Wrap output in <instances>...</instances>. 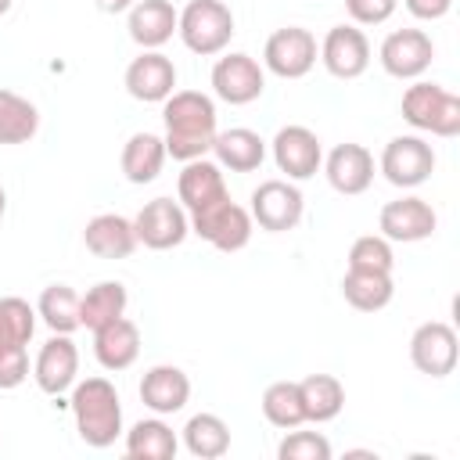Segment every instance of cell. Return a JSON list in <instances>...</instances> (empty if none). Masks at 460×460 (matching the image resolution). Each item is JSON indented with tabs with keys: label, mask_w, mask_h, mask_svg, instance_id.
Segmentation results:
<instances>
[{
	"label": "cell",
	"mask_w": 460,
	"mask_h": 460,
	"mask_svg": "<svg viewBox=\"0 0 460 460\" xmlns=\"http://www.w3.org/2000/svg\"><path fill=\"white\" fill-rule=\"evenodd\" d=\"M162 119H165V155L176 162L205 158L216 140V104L201 90H172L162 101Z\"/></svg>",
	"instance_id": "cell-1"
},
{
	"label": "cell",
	"mask_w": 460,
	"mask_h": 460,
	"mask_svg": "<svg viewBox=\"0 0 460 460\" xmlns=\"http://www.w3.org/2000/svg\"><path fill=\"white\" fill-rule=\"evenodd\" d=\"M72 417L86 446L108 449L122 435V402L108 377H86L72 385Z\"/></svg>",
	"instance_id": "cell-2"
},
{
	"label": "cell",
	"mask_w": 460,
	"mask_h": 460,
	"mask_svg": "<svg viewBox=\"0 0 460 460\" xmlns=\"http://www.w3.org/2000/svg\"><path fill=\"white\" fill-rule=\"evenodd\" d=\"M399 111L420 133H435V137H456L460 133V97L438 83L417 79L413 86H406Z\"/></svg>",
	"instance_id": "cell-3"
},
{
	"label": "cell",
	"mask_w": 460,
	"mask_h": 460,
	"mask_svg": "<svg viewBox=\"0 0 460 460\" xmlns=\"http://www.w3.org/2000/svg\"><path fill=\"white\" fill-rule=\"evenodd\" d=\"M176 32L190 54L212 58V54L226 50V43L234 36V11L223 0H190L180 11Z\"/></svg>",
	"instance_id": "cell-4"
},
{
	"label": "cell",
	"mask_w": 460,
	"mask_h": 460,
	"mask_svg": "<svg viewBox=\"0 0 460 460\" xmlns=\"http://www.w3.org/2000/svg\"><path fill=\"white\" fill-rule=\"evenodd\" d=\"M187 219H190V234H198L219 252H241L252 241V212L230 201V194L187 212Z\"/></svg>",
	"instance_id": "cell-5"
},
{
	"label": "cell",
	"mask_w": 460,
	"mask_h": 460,
	"mask_svg": "<svg viewBox=\"0 0 460 460\" xmlns=\"http://www.w3.org/2000/svg\"><path fill=\"white\" fill-rule=\"evenodd\" d=\"M381 172L392 187H420L435 172V147L417 133L392 137L381 151Z\"/></svg>",
	"instance_id": "cell-6"
},
{
	"label": "cell",
	"mask_w": 460,
	"mask_h": 460,
	"mask_svg": "<svg viewBox=\"0 0 460 460\" xmlns=\"http://www.w3.org/2000/svg\"><path fill=\"white\" fill-rule=\"evenodd\" d=\"M252 223H259L270 234L295 230L305 212V198L291 180H262L252 190Z\"/></svg>",
	"instance_id": "cell-7"
},
{
	"label": "cell",
	"mask_w": 460,
	"mask_h": 460,
	"mask_svg": "<svg viewBox=\"0 0 460 460\" xmlns=\"http://www.w3.org/2000/svg\"><path fill=\"white\" fill-rule=\"evenodd\" d=\"M316 54H320V47H316V36H313L309 29H302V25H284V29H277V32L266 40V47H262V65H266L273 75H280V79H302V75L313 72Z\"/></svg>",
	"instance_id": "cell-8"
},
{
	"label": "cell",
	"mask_w": 460,
	"mask_h": 460,
	"mask_svg": "<svg viewBox=\"0 0 460 460\" xmlns=\"http://www.w3.org/2000/svg\"><path fill=\"white\" fill-rule=\"evenodd\" d=\"M133 230H137V244L151 248V252H169L176 244L187 241L190 234V219H187V208L172 198H155L147 201L137 219H133Z\"/></svg>",
	"instance_id": "cell-9"
},
{
	"label": "cell",
	"mask_w": 460,
	"mask_h": 460,
	"mask_svg": "<svg viewBox=\"0 0 460 460\" xmlns=\"http://www.w3.org/2000/svg\"><path fill=\"white\" fill-rule=\"evenodd\" d=\"M381 68L392 75V79H417L431 68L435 61V43L424 29H395L385 36L381 50Z\"/></svg>",
	"instance_id": "cell-10"
},
{
	"label": "cell",
	"mask_w": 460,
	"mask_h": 460,
	"mask_svg": "<svg viewBox=\"0 0 460 460\" xmlns=\"http://www.w3.org/2000/svg\"><path fill=\"white\" fill-rule=\"evenodd\" d=\"M456 356H460L456 331L449 323H442V320L420 323L413 331V338H410V359L428 377H449L456 370Z\"/></svg>",
	"instance_id": "cell-11"
},
{
	"label": "cell",
	"mask_w": 460,
	"mask_h": 460,
	"mask_svg": "<svg viewBox=\"0 0 460 460\" xmlns=\"http://www.w3.org/2000/svg\"><path fill=\"white\" fill-rule=\"evenodd\" d=\"M212 90L226 104H252L266 90V72L252 54H226L212 65Z\"/></svg>",
	"instance_id": "cell-12"
},
{
	"label": "cell",
	"mask_w": 460,
	"mask_h": 460,
	"mask_svg": "<svg viewBox=\"0 0 460 460\" xmlns=\"http://www.w3.org/2000/svg\"><path fill=\"white\" fill-rule=\"evenodd\" d=\"M435 226H438L435 208H431L424 198H417V194L385 201V205H381V216H377V230H381V237H388V241H402V244H413V241L431 237Z\"/></svg>",
	"instance_id": "cell-13"
},
{
	"label": "cell",
	"mask_w": 460,
	"mask_h": 460,
	"mask_svg": "<svg viewBox=\"0 0 460 460\" xmlns=\"http://www.w3.org/2000/svg\"><path fill=\"white\" fill-rule=\"evenodd\" d=\"M320 61L334 79H359L370 65V40L356 25H334L327 29L320 43Z\"/></svg>",
	"instance_id": "cell-14"
},
{
	"label": "cell",
	"mask_w": 460,
	"mask_h": 460,
	"mask_svg": "<svg viewBox=\"0 0 460 460\" xmlns=\"http://www.w3.org/2000/svg\"><path fill=\"white\" fill-rule=\"evenodd\" d=\"M273 162L288 180H309L323 165V147L320 137L309 126H284L273 137Z\"/></svg>",
	"instance_id": "cell-15"
},
{
	"label": "cell",
	"mask_w": 460,
	"mask_h": 460,
	"mask_svg": "<svg viewBox=\"0 0 460 460\" xmlns=\"http://www.w3.org/2000/svg\"><path fill=\"white\" fill-rule=\"evenodd\" d=\"M75 374H79V349L68 334H54L43 341L36 363H32V377L40 385V392L47 395H61L75 385Z\"/></svg>",
	"instance_id": "cell-16"
},
{
	"label": "cell",
	"mask_w": 460,
	"mask_h": 460,
	"mask_svg": "<svg viewBox=\"0 0 460 460\" xmlns=\"http://www.w3.org/2000/svg\"><path fill=\"white\" fill-rule=\"evenodd\" d=\"M126 90L129 97L144 104H162L176 90V65L162 50H144L140 58L129 61L126 68Z\"/></svg>",
	"instance_id": "cell-17"
},
{
	"label": "cell",
	"mask_w": 460,
	"mask_h": 460,
	"mask_svg": "<svg viewBox=\"0 0 460 460\" xmlns=\"http://www.w3.org/2000/svg\"><path fill=\"white\" fill-rule=\"evenodd\" d=\"M323 172H327V183L338 194L356 198V194H363L374 183V155L363 144L345 140V144L331 147V155L323 162Z\"/></svg>",
	"instance_id": "cell-18"
},
{
	"label": "cell",
	"mask_w": 460,
	"mask_h": 460,
	"mask_svg": "<svg viewBox=\"0 0 460 460\" xmlns=\"http://www.w3.org/2000/svg\"><path fill=\"white\" fill-rule=\"evenodd\" d=\"M187 399H190V377L172 363H158L140 377V402L158 417L180 413Z\"/></svg>",
	"instance_id": "cell-19"
},
{
	"label": "cell",
	"mask_w": 460,
	"mask_h": 460,
	"mask_svg": "<svg viewBox=\"0 0 460 460\" xmlns=\"http://www.w3.org/2000/svg\"><path fill=\"white\" fill-rule=\"evenodd\" d=\"M176 25H180V11L169 0H137L126 22L129 40L140 43L144 50H158L162 43H169Z\"/></svg>",
	"instance_id": "cell-20"
},
{
	"label": "cell",
	"mask_w": 460,
	"mask_h": 460,
	"mask_svg": "<svg viewBox=\"0 0 460 460\" xmlns=\"http://www.w3.org/2000/svg\"><path fill=\"white\" fill-rule=\"evenodd\" d=\"M93 356H97V363L104 370H115V374L129 370L137 363V356H140V327L133 320H126V316L97 327L93 331Z\"/></svg>",
	"instance_id": "cell-21"
},
{
	"label": "cell",
	"mask_w": 460,
	"mask_h": 460,
	"mask_svg": "<svg viewBox=\"0 0 460 460\" xmlns=\"http://www.w3.org/2000/svg\"><path fill=\"white\" fill-rule=\"evenodd\" d=\"M83 244L97 255V259H126L137 248V230L133 219L115 216V212H101L86 223L83 230Z\"/></svg>",
	"instance_id": "cell-22"
},
{
	"label": "cell",
	"mask_w": 460,
	"mask_h": 460,
	"mask_svg": "<svg viewBox=\"0 0 460 460\" xmlns=\"http://www.w3.org/2000/svg\"><path fill=\"white\" fill-rule=\"evenodd\" d=\"M176 194H180V205L187 212L230 194L226 190V180H223V165L219 162H208V158H190L183 162V172L176 180Z\"/></svg>",
	"instance_id": "cell-23"
},
{
	"label": "cell",
	"mask_w": 460,
	"mask_h": 460,
	"mask_svg": "<svg viewBox=\"0 0 460 460\" xmlns=\"http://www.w3.org/2000/svg\"><path fill=\"white\" fill-rule=\"evenodd\" d=\"M212 151H216V162L223 169H230V172H255L262 165V158H266V140L255 129L234 126V129L216 133Z\"/></svg>",
	"instance_id": "cell-24"
},
{
	"label": "cell",
	"mask_w": 460,
	"mask_h": 460,
	"mask_svg": "<svg viewBox=\"0 0 460 460\" xmlns=\"http://www.w3.org/2000/svg\"><path fill=\"white\" fill-rule=\"evenodd\" d=\"M122 176L129 183H151L158 180L162 165H165V140L155 137V133H133L126 144H122Z\"/></svg>",
	"instance_id": "cell-25"
},
{
	"label": "cell",
	"mask_w": 460,
	"mask_h": 460,
	"mask_svg": "<svg viewBox=\"0 0 460 460\" xmlns=\"http://www.w3.org/2000/svg\"><path fill=\"white\" fill-rule=\"evenodd\" d=\"M126 284L122 280H97L86 295H79V327L97 331L119 316H126Z\"/></svg>",
	"instance_id": "cell-26"
},
{
	"label": "cell",
	"mask_w": 460,
	"mask_h": 460,
	"mask_svg": "<svg viewBox=\"0 0 460 460\" xmlns=\"http://www.w3.org/2000/svg\"><path fill=\"white\" fill-rule=\"evenodd\" d=\"M176 449H180L176 431L158 413L147 420H137L126 431V456H133V460H172Z\"/></svg>",
	"instance_id": "cell-27"
},
{
	"label": "cell",
	"mask_w": 460,
	"mask_h": 460,
	"mask_svg": "<svg viewBox=\"0 0 460 460\" xmlns=\"http://www.w3.org/2000/svg\"><path fill=\"white\" fill-rule=\"evenodd\" d=\"M298 392H302L305 420H313V424L334 420L345 406V385L334 374H309L298 381Z\"/></svg>",
	"instance_id": "cell-28"
},
{
	"label": "cell",
	"mask_w": 460,
	"mask_h": 460,
	"mask_svg": "<svg viewBox=\"0 0 460 460\" xmlns=\"http://www.w3.org/2000/svg\"><path fill=\"white\" fill-rule=\"evenodd\" d=\"M341 295L352 309L359 313H377L392 302L395 295V284H392V273H370V270H349L341 277Z\"/></svg>",
	"instance_id": "cell-29"
},
{
	"label": "cell",
	"mask_w": 460,
	"mask_h": 460,
	"mask_svg": "<svg viewBox=\"0 0 460 460\" xmlns=\"http://www.w3.org/2000/svg\"><path fill=\"white\" fill-rule=\"evenodd\" d=\"M183 446L198 460H219L230 449V428L216 413H194L183 424Z\"/></svg>",
	"instance_id": "cell-30"
},
{
	"label": "cell",
	"mask_w": 460,
	"mask_h": 460,
	"mask_svg": "<svg viewBox=\"0 0 460 460\" xmlns=\"http://www.w3.org/2000/svg\"><path fill=\"white\" fill-rule=\"evenodd\" d=\"M40 129V111L29 97L0 90V144H25Z\"/></svg>",
	"instance_id": "cell-31"
},
{
	"label": "cell",
	"mask_w": 460,
	"mask_h": 460,
	"mask_svg": "<svg viewBox=\"0 0 460 460\" xmlns=\"http://www.w3.org/2000/svg\"><path fill=\"white\" fill-rule=\"evenodd\" d=\"M36 316L54 334H72L79 327V295L68 284H47L36 302Z\"/></svg>",
	"instance_id": "cell-32"
},
{
	"label": "cell",
	"mask_w": 460,
	"mask_h": 460,
	"mask_svg": "<svg viewBox=\"0 0 460 460\" xmlns=\"http://www.w3.org/2000/svg\"><path fill=\"white\" fill-rule=\"evenodd\" d=\"M262 417H266L273 428H280V431L305 424L298 381H273V385L262 392Z\"/></svg>",
	"instance_id": "cell-33"
},
{
	"label": "cell",
	"mask_w": 460,
	"mask_h": 460,
	"mask_svg": "<svg viewBox=\"0 0 460 460\" xmlns=\"http://www.w3.org/2000/svg\"><path fill=\"white\" fill-rule=\"evenodd\" d=\"M36 331V309L25 298H0V352L25 349Z\"/></svg>",
	"instance_id": "cell-34"
},
{
	"label": "cell",
	"mask_w": 460,
	"mask_h": 460,
	"mask_svg": "<svg viewBox=\"0 0 460 460\" xmlns=\"http://www.w3.org/2000/svg\"><path fill=\"white\" fill-rule=\"evenodd\" d=\"M395 255H392V241L381 234H363L352 241L349 248V270H370V273H392Z\"/></svg>",
	"instance_id": "cell-35"
},
{
	"label": "cell",
	"mask_w": 460,
	"mask_h": 460,
	"mask_svg": "<svg viewBox=\"0 0 460 460\" xmlns=\"http://www.w3.org/2000/svg\"><path fill=\"white\" fill-rule=\"evenodd\" d=\"M280 460H331V442L320 431H295L288 428V435L277 446Z\"/></svg>",
	"instance_id": "cell-36"
},
{
	"label": "cell",
	"mask_w": 460,
	"mask_h": 460,
	"mask_svg": "<svg viewBox=\"0 0 460 460\" xmlns=\"http://www.w3.org/2000/svg\"><path fill=\"white\" fill-rule=\"evenodd\" d=\"M399 0H345V11L356 25H381L395 14Z\"/></svg>",
	"instance_id": "cell-37"
},
{
	"label": "cell",
	"mask_w": 460,
	"mask_h": 460,
	"mask_svg": "<svg viewBox=\"0 0 460 460\" xmlns=\"http://www.w3.org/2000/svg\"><path fill=\"white\" fill-rule=\"evenodd\" d=\"M29 377V352L25 349H11V352H0V388H18L22 381Z\"/></svg>",
	"instance_id": "cell-38"
},
{
	"label": "cell",
	"mask_w": 460,
	"mask_h": 460,
	"mask_svg": "<svg viewBox=\"0 0 460 460\" xmlns=\"http://www.w3.org/2000/svg\"><path fill=\"white\" fill-rule=\"evenodd\" d=\"M402 4H406V11H410L413 18H420V22H438V18H446L449 7H453V0H402Z\"/></svg>",
	"instance_id": "cell-39"
},
{
	"label": "cell",
	"mask_w": 460,
	"mask_h": 460,
	"mask_svg": "<svg viewBox=\"0 0 460 460\" xmlns=\"http://www.w3.org/2000/svg\"><path fill=\"white\" fill-rule=\"evenodd\" d=\"M137 0H97V7L104 11V14H119V11H129Z\"/></svg>",
	"instance_id": "cell-40"
},
{
	"label": "cell",
	"mask_w": 460,
	"mask_h": 460,
	"mask_svg": "<svg viewBox=\"0 0 460 460\" xmlns=\"http://www.w3.org/2000/svg\"><path fill=\"white\" fill-rule=\"evenodd\" d=\"M4 212H7V190L0 187V219H4Z\"/></svg>",
	"instance_id": "cell-41"
},
{
	"label": "cell",
	"mask_w": 460,
	"mask_h": 460,
	"mask_svg": "<svg viewBox=\"0 0 460 460\" xmlns=\"http://www.w3.org/2000/svg\"><path fill=\"white\" fill-rule=\"evenodd\" d=\"M11 4H14V0H0V14H7V11H11Z\"/></svg>",
	"instance_id": "cell-42"
}]
</instances>
